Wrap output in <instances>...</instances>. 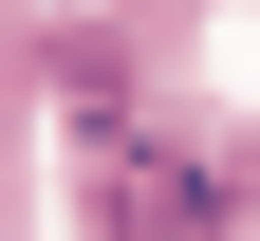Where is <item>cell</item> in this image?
Returning a JSON list of instances; mask_svg holds the SVG:
<instances>
[{
	"label": "cell",
	"instance_id": "6da1fadb",
	"mask_svg": "<svg viewBox=\"0 0 260 241\" xmlns=\"http://www.w3.org/2000/svg\"><path fill=\"white\" fill-rule=\"evenodd\" d=\"M93 204H112L130 241H205V223H223V167H205V149H112Z\"/></svg>",
	"mask_w": 260,
	"mask_h": 241
}]
</instances>
